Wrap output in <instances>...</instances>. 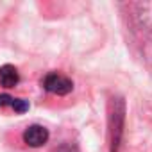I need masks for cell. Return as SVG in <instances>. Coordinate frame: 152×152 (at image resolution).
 <instances>
[{"label":"cell","instance_id":"1","mask_svg":"<svg viewBox=\"0 0 152 152\" xmlns=\"http://www.w3.org/2000/svg\"><path fill=\"white\" fill-rule=\"evenodd\" d=\"M111 106H113V111L109 115V138H111V152H116L118 145H120L122 131H124L125 107H124V100L122 99H113Z\"/></svg>","mask_w":152,"mask_h":152},{"label":"cell","instance_id":"2","mask_svg":"<svg viewBox=\"0 0 152 152\" xmlns=\"http://www.w3.org/2000/svg\"><path fill=\"white\" fill-rule=\"evenodd\" d=\"M43 86L47 91H50L54 95H66L73 90V83L61 73H48L43 79Z\"/></svg>","mask_w":152,"mask_h":152},{"label":"cell","instance_id":"3","mask_svg":"<svg viewBox=\"0 0 152 152\" xmlns=\"http://www.w3.org/2000/svg\"><path fill=\"white\" fill-rule=\"evenodd\" d=\"M48 140V131L41 125H31L23 132V141L29 147H41Z\"/></svg>","mask_w":152,"mask_h":152},{"label":"cell","instance_id":"4","mask_svg":"<svg viewBox=\"0 0 152 152\" xmlns=\"http://www.w3.org/2000/svg\"><path fill=\"white\" fill-rule=\"evenodd\" d=\"M20 81V75L13 64H4L0 68V83L6 88H15Z\"/></svg>","mask_w":152,"mask_h":152},{"label":"cell","instance_id":"5","mask_svg":"<svg viewBox=\"0 0 152 152\" xmlns=\"http://www.w3.org/2000/svg\"><path fill=\"white\" fill-rule=\"evenodd\" d=\"M138 9H141V13H138V18L141 22V25L152 29V4H138Z\"/></svg>","mask_w":152,"mask_h":152},{"label":"cell","instance_id":"6","mask_svg":"<svg viewBox=\"0 0 152 152\" xmlns=\"http://www.w3.org/2000/svg\"><path fill=\"white\" fill-rule=\"evenodd\" d=\"M11 107H13L16 113H25V111L29 109V102L23 100V99H15V102H13Z\"/></svg>","mask_w":152,"mask_h":152},{"label":"cell","instance_id":"7","mask_svg":"<svg viewBox=\"0 0 152 152\" xmlns=\"http://www.w3.org/2000/svg\"><path fill=\"white\" fill-rule=\"evenodd\" d=\"M15 99L9 95H0V107H6V106H13Z\"/></svg>","mask_w":152,"mask_h":152},{"label":"cell","instance_id":"8","mask_svg":"<svg viewBox=\"0 0 152 152\" xmlns=\"http://www.w3.org/2000/svg\"><path fill=\"white\" fill-rule=\"evenodd\" d=\"M56 152H77V148L72 147V145H61Z\"/></svg>","mask_w":152,"mask_h":152}]
</instances>
